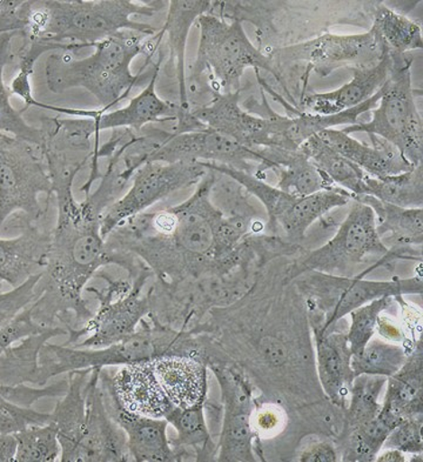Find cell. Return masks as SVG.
Masks as SVG:
<instances>
[{
  "label": "cell",
  "instance_id": "cell-1",
  "mask_svg": "<svg viewBox=\"0 0 423 462\" xmlns=\"http://www.w3.org/2000/svg\"><path fill=\"white\" fill-rule=\"evenodd\" d=\"M263 289V287H262ZM257 282L227 308L212 309L192 334L211 337L252 376L266 397L290 409L327 399L316 373L312 332L304 298L292 282L270 296Z\"/></svg>",
  "mask_w": 423,
  "mask_h": 462
},
{
  "label": "cell",
  "instance_id": "cell-2",
  "mask_svg": "<svg viewBox=\"0 0 423 462\" xmlns=\"http://www.w3.org/2000/svg\"><path fill=\"white\" fill-rule=\"evenodd\" d=\"M215 171L209 170L184 203L124 220L105 239L110 254L141 259L155 281L177 283L219 271L216 232L224 215L211 201Z\"/></svg>",
  "mask_w": 423,
  "mask_h": 462
},
{
  "label": "cell",
  "instance_id": "cell-3",
  "mask_svg": "<svg viewBox=\"0 0 423 462\" xmlns=\"http://www.w3.org/2000/svg\"><path fill=\"white\" fill-rule=\"evenodd\" d=\"M164 34L159 31L154 36L125 32L105 39L93 46L90 56L77 58L72 52L54 51L45 63L46 87L54 95H61L73 88H85L100 104L102 112L111 111L129 97L132 88L143 79H151V71L143 72L145 64L137 75L132 73V63L143 54L145 61H152Z\"/></svg>",
  "mask_w": 423,
  "mask_h": 462
},
{
  "label": "cell",
  "instance_id": "cell-4",
  "mask_svg": "<svg viewBox=\"0 0 423 462\" xmlns=\"http://www.w3.org/2000/svg\"><path fill=\"white\" fill-rule=\"evenodd\" d=\"M166 4L131 0L29 2L27 25L21 37L24 41L45 42L53 52H75L93 48L125 31L154 36L155 27L134 22L132 17H152Z\"/></svg>",
  "mask_w": 423,
  "mask_h": 462
},
{
  "label": "cell",
  "instance_id": "cell-5",
  "mask_svg": "<svg viewBox=\"0 0 423 462\" xmlns=\"http://www.w3.org/2000/svg\"><path fill=\"white\" fill-rule=\"evenodd\" d=\"M200 353L199 337L162 325L149 314L141 322L137 331L111 346L78 348L69 345L46 343L39 351L33 385L44 387L50 380L63 373L123 366L138 361L153 360L165 355L199 358Z\"/></svg>",
  "mask_w": 423,
  "mask_h": 462
},
{
  "label": "cell",
  "instance_id": "cell-6",
  "mask_svg": "<svg viewBox=\"0 0 423 462\" xmlns=\"http://www.w3.org/2000/svg\"><path fill=\"white\" fill-rule=\"evenodd\" d=\"M292 283L304 298L312 334L336 331L340 321L352 310L376 299L405 294L421 296L423 292L421 277L374 282L309 271L299 275Z\"/></svg>",
  "mask_w": 423,
  "mask_h": 462
},
{
  "label": "cell",
  "instance_id": "cell-7",
  "mask_svg": "<svg viewBox=\"0 0 423 462\" xmlns=\"http://www.w3.org/2000/svg\"><path fill=\"white\" fill-rule=\"evenodd\" d=\"M391 262L394 259L376 231L374 212L370 206L353 199L346 219L333 238L295 259L283 272L282 283L289 285L309 271L353 277L361 265L372 263V269H376Z\"/></svg>",
  "mask_w": 423,
  "mask_h": 462
},
{
  "label": "cell",
  "instance_id": "cell-8",
  "mask_svg": "<svg viewBox=\"0 0 423 462\" xmlns=\"http://www.w3.org/2000/svg\"><path fill=\"white\" fill-rule=\"evenodd\" d=\"M198 23L200 41L191 73L207 77L216 93H239L248 68L277 76L273 60L252 44L242 22H227L206 14Z\"/></svg>",
  "mask_w": 423,
  "mask_h": 462
},
{
  "label": "cell",
  "instance_id": "cell-9",
  "mask_svg": "<svg viewBox=\"0 0 423 462\" xmlns=\"http://www.w3.org/2000/svg\"><path fill=\"white\" fill-rule=\"evenodd\" d=\"M411 58L394 52V68L382 87L370 122L341 130L347 134L376 135L397 147L413 166L422 164L423 124L411 85Z\"/></svg>",
  "mask_w": 423,
  "mask_h": 462
},
{
  "label": "cell",
  "instance_id": "cell-10",
  "mask_svg": "<svg viewBox=\"0 0 423 462\" xmlns=\"http://www.w3.org/2000/svg\"><path fill=\"white\" fill-rule=\"evenodd\" d=\"M96 277L107 283L105 290H88L98 299L99 308L85 328L68 333L64 345L78 348L111 346L137 331L151 313L149 292H143L147 281L153 277L150 269L133 279H115L103 271Z\"/></svg>",
  "mask_w": 423,
  "mask_h": 462
},
{
  "label": "cell",
  "instance_id": "cell-11",
  "mask_svg": "<svg viewBox=\"0 0 423 462\" xmlns=\"http://www.w3.org/2000/svg\"><path fill=\"white\" fill-rule=\"evenodd\" d=\"M52 181L39 147L0 132V230L15 212L25 224L45 216L39 196L51 197Z\"/></svg>",
  "mask_w": 423,
  "mask_h": 462
},
{
  "label": "cell",
  "instance_id": "cell-12",
  "mask_svg": "<svg viewBox=\"0 0 423 462\" xmlns=\"http://www.w3.org/2000/svg\"><path fill=\"white\" fill-rule=\"evenodd\" d=\"M218 380L223 402L218 453L219 462H255V434L251 417L254 410V387L234 361L208 366Z\"/></svg>",
  "mask_w": 423,
  "mask_h": 462
},
{
  "label": "cell",
  "instance_id": "cell-13",
  "mask_svg": "<svg viewBox=\"0 0 423 462\" xmlns=\"http://www.w3.org/2000/svg\"><path fill=\"white\" fill-rule=\"evenodd\" d=\"M207 172L201 162H147L135 171L129 191L105 212L100 227L103 238L124 220L141 215L170 194L199 184Z\"/></svg>",
  "mask_w": 423,
  "mask_h": 462
},
{
  "label": "cell",
  "instance_id": "cell-14",
  "mask_svg": "<svg viewBox=\"0 0 423 462\" xmlns=\"http://www.w3.org/2000/svg\"><path fill=\"white\" fill-rule=\"evenodd\" d=\"M387 45L378 31L372 26L366 33L324 34L313 41L289 48L279 49L270 57L273 63L306 61L320 76H328L334 69L348 66L349 69L371 68L379 63Z\"/></svg>",
  "mask_w": 423,
  "mask_h": 462
},
{
  "label": "cell",
  "instance_id": "cell-15",
  "mask_svg": "<svg viewBox=\"0 0 423 462\" xmlns=\"http://www.w3.org/2000/svg\"><path fill=\"white\" fill-rule=\"evenodd\" d=\"M191 114L207 129L219 132L248 149L290 150L283 135L286 116L273 112L267 116L248 114L240 106L239 93H219L205 106L191 110Z\"/></svg>",
  "mask_w": 423,
  "mask_h": 462
},
{
  "label": "cell",
  "instance_id": "cell-16",
  "mask_svg": "<svg viewBox=\"0 0 423 462\" xmlns=\"http://www.w3.org/2000/svg\"><path fill=\"white\" fill-rule=\"evenodd\" d=\"M161 60L157 61L153 75L146 88L138 96L131 98L126 106L119 110H76L42 103L39 105V108L69 116L87 118L88 126L95 134V151L99 147L100 132L115 129H131L138 132L149 124L177 122L188 110L182 108L179 104L166 102L158 96L155 85L161 72Z\"/></svg>",
  "mask_w": 423,
  "mask_h": 462
},
{
  "label": "cell",
  "instance_id": "cell-17",
  "mask_svg": "<svg viewBox=\"0 0 423 462\" xmlns=\"http://www.w3.org/2000/svg\"><path fill=\"white\" fill-rule=\"evenodd\" d=\"M151 162H212L254 174L252 164L266 169L265 159L219 132L206 129L174 134L155 152Z\"/></svg>",
  "mask_w": 423,
  "mask_h": 462
},
{
  "label": "cell",
  "instance_id": "cell-18",
  "mask_svg": "<svg viewBox=\"0 0 423 462\" xmlns=\"http://www.w3.org/2000/svg\"><path fill=\"white\" fill-rule=\"evenodd\" d=\"M92 368L85 385V425L73 462H129L125 433L105 406L100 372Z\"/></svg>",
  "mask_w": 423,
  "mask_h": 462
},
{
  "label": "cell",
  "instance_id": "cell-19",
  "mask_svg": "<svg viewBox=\"0 0 423 462\" xmlns=\"http://www.w3.org/2000/svg\"><path fill=\"white\" fill-rule=\"evenodd\" d=\"M99 383L108 413L125 433L131 460L178 462L167 434L169 422L165 419L143 417L124 410L112 390L111 374L107 368L100 372Z\"/></svg>",
  "mask_w": 423,
  "mask_h": 462
},
{
  "label": "cell",
  "instance_id": "cell-20",
  "mask_svg": "<svg viewBox=\"0 0 423 462\" xmlns=\"http://www.w3.org/2000/svg\"><path fill=\"white\" fill-rule=\"evenodd\" d=\"M111 386L119 405L131 413L165 419L174 409L158 382L152 360L123 365L111 375Z\"/></svg>",
  "mask_w": 423,
  "mask_h": 462
},
{
  "label": "cell",
  "instance_id": "cell-21",
  "mask_svg": "<svg viewBox=\"0 0 423 462\" xmlns=\"http://www.w3.org/2000/svg\"><path fill=\"white\" fill-rule=\"evenodd\" d=\"M394 68V52L387 48L379 63L371 68L351 69L353 79L331 92L314 93L301 100L305 114H340L371 99L390 79Z\"/></svg>",
  "mask_w": 423,
  "mask_h": 462
},
{
  "label": "cell",
  "instance_id": "cell-22",
  "mask_svg": "<svg viewBox=\"0 0 423 462\" xmlns=\"http://www.w3.org/2000/svg\"><path fill=\"white\" fill-rule=\"evenodd\" d=\"M317 137L371 177L395 176L414 167L397 147L376 135H370L371 145L336 129L322 131Z\"/></svg>",
  "mask_w": 423,
  "mask_h": 462
},
{
  "label": "cell",
  "instance_id": "cell-23",
  "mask_svg": "<svg viewBox=\"0 0 423 462\" xmlns=\"http://www.w3.org/2000/svg\"><path fill=\"white\" fill-rule=\"evenodd\" d=\"M316 340L317 375L325 397L334 405L347 407L354 372L346 333L336 331L313 334Z\"/></svg>",
  "mask_w": 423,
  "mask_h": 462
},
{
  "label": "cell",
  "instance_id": "cell-24",
  "mask_svg": "<svg viewBox=\"0 0 423 462\" xmlns=\"http://www.w3.org/2000/svg\"><path fill=\"white\" fill-rule=\"evenodd\" d=\"M51 231L25 224L21 236L0 239V281L17 287L44 272Z\"/></svg>",
  "mask_w": 423,
  "mask_h": 462
},
{
  "label": "cell",
  "instance_id": "cell-25",
  "mask_svg": "<svg viewBox=\"0 0 423 462\" xmlns=\"http://www.w3.org/2000/svg\"><path fill=\"white\" fill-rule=\"evenodd\" d=\"M153 370L167 398L186 409L207 399L208 368L194 356L165 355L152 360Z\"/></svg>",
  "mask_w": 423,
  "mask_h": 462
},
{
  "label": "cell",
  "instance_id": "cell-26",
  "mask_svg": "<svg viewBox=\"0 0 423 462\" xmlns=\"http://www.w3.org/2000/svg\"><path fill=\"white\" fill-rule=\"evenodd\" d=\"M266 162V169L277 174V188L297 197L337 189L309 162L300 150L281 147L255 149Z\"/></svg>",
  "mask_w": 423,
  "mask_h": 462
},
{
  "label": "cell",
  "instance_id": "cell-27",
  "mask_svg": "<svg viewBox=\"0 0 423 462\" xmlns=\"http://www.w3.org/2000/svg\"><path fill=\"white\" fill-rule=\"evenodd\" d=\"M385 402L382 409L403 420L423 418V343L415 340L409 356L395 374L387 378Z\"/></svg>",
  "mask_w": 423,
  "mask_h": 462
},
{
  "label": "cell",
  "instance_id": "cell-28",
  "mask_svg": "<svg viewBox=\"0 0 423 462\" xmlns=\"http://www.w3.org/2000/svg\"><path fill=\"white\" fill-rule=\"evenodd\" d=\"M165 420L176 430L170 442L178 461H216L218 448L206 421L205 402L186 409L174 406Z\"/></svg>",
  "mask_w": 423,
  "mask_h": 462
},
{
  "label": "cell",
  "instance_id": "cell-29",
  "mask_svg": "<svg viewBox=\"0 0 423 462\" xmlns=\"http://www.w3.org/2000/svg\"><path fill=\"white\" fill-rule=\"evenodd\" d=\"M370 206L374 212L376 231L382 243L393 250L411 251L421 248L423 242V208H400L376 199L372 196L354 198Z\"/></svg>",
  "mask_w": 423,
  "mask_h": 462
},
{
  "label": "cell",
  "instance_id": "cell-30",
  "mask_svg": "<svg viewBox=\"0 0 423 462\" xmlns=\"http://www.w3.org/2000/svg\"><path fill=\"white\" fill-rule=\"evenodd\" d=\"M209 0H172L169 2V14L166 15L161 32L166 34L170 53V60L176 68L179 105L189 110L188 92H186V48L189 31L198 19L211 10Z\"/></svg>",
  "mask_w": 423,
  "mask_h": 462
},
{
  "label": "cell",
  "instance_id": "cell-31",
  "mask_svg": "<svg viewBox=\"0 0 423 462\" xmlns=\"http://www.w3.org/2000/svg\"><path fill=\"white\" fill-rule=\"evenodd\" d=\"M91 370L68 373L69 388L57 402L51 421L60 439L61 462H73L85 425V385Z\"/></svg>",
  "mask_w": 423,
  "mask_h": 462
},
{
  "label": "cell",
  "instance_id": "cell-32",
  "mask_svg": "<svg viewBox=\"0 0 423 462\" xmlns=\"http://www.w3.org/2000/svg\"><path fill=\"white\" fill-rule=\"evenodd\" d=\"M299 150L333 185L351 193L354 198L363 196L364 180L368 174L343 154L336 152L317 135L302 143Z\"/></svg>",
  "mask_w": 423,
  "mask_h": 462
},
{
  "label": "cell",
  "instance_id": "cell-33",
  "mask_svg": "<svg viewBox=\"0 0 423 462\" xmlns=\"http://www.w3.org/2000/svg\"><path fill=\"white\" fill-rule=\"evenodd\" d=\"M68 336L63 328H53L21 340L0 356V383L2 385H33L38 368L39 351L53 337Z\"/></svg>",
  "mask_w": 423,
  "mask_h": 462
},
{
  "label": "cell",
  "instance_id": "cell-34",
  "mask_svg": "<svg viewBox=\"0 0 423 462\" xmlns=\"http://www.w3.org/2000/svg\"><path fill=\"white\" fill-rule=\"evenodd\" d=\"M382 96V88H380L371 99L340 112V114L319 116L301 112L298 116H287L285 125V139L290 150H299L302 143L310 137L317 135L325 130H331L337 126H352L359 124L361 116L374 110L378 106Z\"/></svg>",
  "mask_w": 423,
  "mask_h": 462
},
{
  "label": "cell",
  "instance_id": "cell-35",
  "mask_svg": "<svg viewBox=\"0 0 423 462\" xmlns=\"http://www.w3.org/2000/svg\"><path fill=\"white\" fill-rule=\"evenodd\" d=\"M364 194L400 208H422L423 166H414L407 172L388 177L367 176Z\"/></svg>",
  "mask_w": 423,
  "mask_h": 462
},
{
  "label": "cell",
  "instance_id": "cell-36",
  "mask_svg": "<svg viewBox=\"0 0 423 462\" xmlns=\"http://www.w3.org/2000/svg\"><path fill=\"white\" fill-rule=\"evenodd\" d=\"M17 36L18 33L0 34V132L41 147V129L29 125L23 118V111L15 110L10 102V90L4 83V69L14 57L13 41Z\"/></svg>",
  "mask_w": 423,
  "mask_h": 462
},
{
  "label": "cell",
  "instance_id": "cell-37",
  "mask_svg": "<svg viewBox=\"0 0 423 462\" xmlns=\"http://www.w3.org/2000/svg\"><path fill=\"white\" fill-rule=\"evenodd\" d=\"M386 383L385 376L367 374L355 376L349 392L351 400L345 410L344 429L341 434L367 424L380 413L382 405L379 402V397Z\"/></svg>",
  "mask_w": 423,
  "mask_h": 462
},
{
  "label": "cell",
  "instance_id": "cell-38",
  "mask_svg": "<svg viewBox=\"0 0 423 462\" xmlns=\"http://www.w3.org/2000/svg\"><path fill=\"white\" fill-rule=\"evenodd\" d=\"M372 27L391 51L407 54L423 48L420 24L391 7H376Z\"/></svg>",
  "mask_w": 423,
  "mask_h": 462
},
{
  "label": "cell",
  "instance_id": "cell-39",
  "mask_svg": "<svg viewBox=\"0 0 423 462\" xmlns=\"http://www.w3.org/2000/svg\"><path fill=\"white\" fill-rule=\"evenodd\" d=\"M414 343L399 345L372 337L360 355L352 356V370L355 376L367 374L390 378L405 364Z\"/></svg>",
  "mask_w": 423,
  "mask_h": 462
},
{
  "label": "cell",
  "instance_id": "cell-40",
  "mask_svg": "<svg viewBox=\"0 0 423 462\" xmlns=\"http://www.w3.org/2000/svg\"><path fill=\"white\" fill-rule=\"evenodd\" d=\"M14 436L17 439V462H53L60 457V442L52 422L31 425Z\"/></svg>",
  "mask_w": 423,
  "mask_h": 462
},
{
  "label": "cell",
  "instance_id": "cell-41",
  "mask_svg": "<svg viewBox=\"0 0 423 462\" xmlns=\"http://www.w3.org/2000/svg\"><path fill=\"white\" fill-rule=\"evenodd\" d=\"M395 304V297H385L352 310L351 326L346 333L349 348L353 356H358L375 334L380 314Z\"/></svg>",
  "mask_w": 423,
  "mask_h": 462
},
{
  "label": "cell",
  "instance_id": "cell-42",
  "mask_svg": "<svg viewBox=\"0 0 423 462\" xmlns=\"http://www.w3.org/2000/svg\"><path fill=\"white\" fill-rule=\"evenodd\" d=\"M41 273L33 275L24 283L14 287L9 292L0 293V328L13 321L19 313L29 308L39 296L38 285Z\"/></svg>",
  "mask_w": 423,
  "mask_h": 462
},
{
  "label": "cell",
  "instance_id": "cell-43",
  "mask_svg": "<svg viewBox=\"0 0 423 462\" xmlns=\"http://www.w3.org/2000/svg\"><path fill=\"white\" fill-rule=\"evenodd\" d=\"M287 411L280 403L262 402L254 399V410L252 411L251 425L255 439H271L285 430Z\"/></svg>",
  "mask_w": 423,
  "mask_h": 462
},
{
  "label": "cell",
  "instance_id": "cell-44",
  "mask_svg": "<svg viewBox=\"0 0 423 462\" xmlns=\"http://www.w3.org/2000/svg\"><path fill=\"white\" fill-rule=\"evenodd\" d=\"M51 413H41L31 407H22L0 399V436L21 432L31 425H46Z\"/></svg>",
  "mask_w": 423,
  "mask_h": 462
},
{
  "label": "cell",
  "instance_id": "cell-45",
  "mask_svg": "<svg viewBox=\"0 0 423 462\" xmlns=\"http://www.w3.org/2000/svg\"><path fill=\"white\" fill-rule=\"evenodd\" d=\"M423 418L403 419L388 434L383 448H394L402 453L422 454Z\"/></svg>",
  "mask_w": 423,
  "mask_h": 462
},
{
  "label": "cell",
  "instance_id": "cell-46",
  "mask_svg": "<svg viewBox=\"0 0 423 462\" xmlns=\"http://www.w3.org/2000/svg\"><path fill=\"white\" fill-rule=\"evenodd\" d=\"M69 388V380L64 379L48 387H30L26 385H2L0 383V399L6 400L22 407H31L42 398H60Z\"/></svg>",
  "mask_w": 423,
  "mask_h": 462
},
{
  "label": "cell",
  "instance_id": "cell-47",
  "mask_svg": "<svg viewBox=\"0 0 423 462\" xmlns=\"http://www.w3.org/2000/svg\"><path fill=\"white\" fill-rule=\"evenodd\" d=\"M46 329L50 328H42L37 325L31 318L29 309H25L13 321L0 328V356L17 341L32 334L44 332Z\"/></svg>",
  "mask_w": 423,
  "mask_h": 462
},
{
  "label": "cell",
  "instance_id": "cell-48",
  "mask_svg": "<svg viewBox=\"0 0 423 462\" xmlns=\"http://www.w3.org/2000/svg\"><path fill=\"white\" fill-rule=\"evenodd\" d=\"M301 462H337L340 461L339 450L332 440L316 442L305 448L299 456Z\"/></svg>",
  "mask_w": 423,
  "mask_h": 462
},
{
  "label": "cell",
  "instance_id": "cell-49",
  "mask_svg": "<svg viewBox=\"0 0 423 462\" xmlns=\"http://www.w3.org/2000/svg\"><path fill=\"white\" fill-rule=\"evenodd\" d=\"M375 332H378L383 339L391 341V343L409 344L402 326H400L397 321L391 319V316L380 314L378 322H376Z\"/></svg>",
  "mask_w": 423,
  "mask_h": 462
},
{
  "label": "cell",
  "instance_id": "cell-50",
  "mask_svg": "<svg viewBox=\"0 0 423 462\" xmlns=\"http://www.w3.org/2000/svg\"><path fill=\"white\" fill-rule=\"evenodd\" d=\"M17 454V439L14 434L0 436V462L15 461Z\"/></svg>",
  "mask_w": 423,
  "mask_h": 462
},
{
  "label": "cell",
  "instance_id": "cell-51",
  "mask_svg": "<svg viewBox=\"0 0 423 462\" xmlns=\"http://www.w3.org/2000/svg\"><path fill=\"white\" fill-rule=\"evenodd\" d=\"M378 462H406L405 453L398 449L388 448L385 452L378 454L375 457Z\"/></svg>",
  "mask_w": 423,
  "mask_h": 462
}]
</instances>
